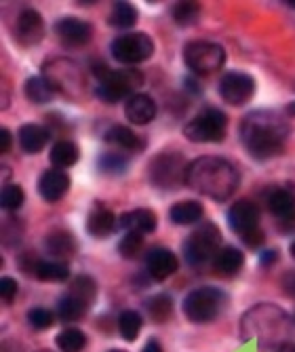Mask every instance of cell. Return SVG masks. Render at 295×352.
Wrapping results in <instances>:
<instances>
[{
  "label": "cell",
  "mask_w": 295,
  "mask_h": 352,
  "mask_svg": "<svg viewBox=\"0 0 295 352\" xmlns=\"http://www.w3.org/2000/svg\"><path fill=\"white\" fill-rule=\"evenodd\" d=\"M226 294L215 287H199L184 298V314L192 323H211L226 308Z\"/></svg>",
  "instance_id": "3957f363"
},
{
  "label": "cell",
  "mask_w": 295,
  "mask_h": 352,
  "mask_svg": "<svg viewBox=\"0 0 295 352\" xmlns=\"http://www.w3.org/2000/svg\"><path fill=\"white\" fill-rule=\"evenodd\" d=\"M241 142L255 161H268L285 150L291 126L274 110H253L241 122Z\"/></svg>",
  "instance_id": "6da1fadb"
},
{
  "label": "cell",
  "mask_w": 295,
  "mask_h": 352,
  "mask_svg": "<svg viewBox=\"0 0 295 352\" xmlns=\"http://www.w3.org/2000/svg\"><path fill=\"white\" fill-rule=\"evenodd\" d=\"M276 262H278V251L276 249H266L264 253L259 255V264L266 266V268L272 266V264H276Z\"/></svg>",
  "instance_id": "7bdbcfd3"
},
{
  "label": "cell",
  "mask_w": 295,
  "mask_h": 352,
  "mask_svg": "<svg viewBox=\"0 0 295 352\" xmlns=\"http://www.w3.org/2000/svg\"><path fill=\"white\" fill-rule=\"evenodd\" d=\"M142 325H144L142 314L135 312V310H124V312L120 314V318H118V331H120V336H122L127 342H133V340L140 336Z\"/></svg>",
  "instance_id": "d6a6232c"
},
{
  "label": "cell",
  "mask_w": 295,
  "mask_h": 352,
  "mask_svg": "<svg viewBox=\"0 0 295 352\" xmlns=\"http://www.w3.org/2000/svg\"><path fill=\"white\" fill-rule=\"evenodd\" d=\"M228 133V116L217 108H205L186 126L184 135L194 144H219Z\"/></svg>",
  "instance_id": "52a82bcc"
},
{
  "label": "cell",
  "mask_w": 295,
  "mask_h": 352,
  "mask_svg": "<svg viewBox=\"0 0 295 352\" xmlns=\"http://www.w3.org/2000/svg\"><path fill=\"white\" fill-rule=\"evenodd\" d=\"M34 276L43 283H63L70 278V266L57 260H41Z\"/></svg>",
  "instance_id": "f1b7e54d"
},
{
  "label": "cell",
  "mask_w": 295,
  "mask_h": 352,
  "mask_svg": "<svg viewBox=\"0 0 295 352\" xmlns=\"http://www.w3.org/2000/svg\"><path fill=\"white\" fill-rule=\"evenodd\" d=\"M39 352H51V350H39Z\"/></svg>",
  "instance_id": "11a10c76"
},
{
  "label": "cell",
  "mask_w": 295,
  "mask_h": 352,
  "mask_svg": "<svg viewBox=\"0 0 295 352\" xmlns=\"http://www.w3.org/2000/svg\"><path fill=\"white\" fill-rule=\"evenodd\" d=\"M188 165L182 152H160L152 158L148 167V179L154 188L160 190H177L186 184Z\"/></svg>",
  "instance_id": "277c9868"
},
{
  "label": "cell",
  "mask_w": 295,
  "mask_h": 352,
  "mask_svg": "<svg viewBox=\"0 0 295 352\" xmlns=\"http://www.w3.org/2000/svg\"><path fill=\"white\" fill-rule=\"evenodd\" d=\"M13 146V133L9 129H0V154H7Z\"/></svg>",
  "instance_id": "ee69618b"
},
{
  "label": "cell",
  "mask_w": 295,
  "mask_h": 352,
  "mask_svg": "<svg viewBox=\"0 0 295 352\" xmlns=\"http://www.w3.org/2000/svg\"><path fill=\"white\" fill-rule=\"evenodd\" d=\"M23 93L32 104L43 106L53 100L55 89L49 85V80L45 76H30L23 85Z\"/></svg>",
  "instance_id": "d4e9b609"
},
{
  "label": "cell",
  "mask_w": 295,
  "mask_h": 352,
  "mask_svg": "<svg viewBox=\"0 0 295 352\" xmlns=\"http://www.w3.org/2000/svg\"><path fill=\"white\" fill-rule=\"evenodd\" d=\"M43 76L49 80V85L55 91L65 93L68 98H76L78 93H83L85 78L78 70L76 63L70 59H53L43 66Z\"/></svg>",
  "instance_id": "30bf717a"
},
{
  "label": "cell",
  "mask_w": 295,
  "mask_h": 352,
  "mask_svg": "<svg viewBox=\"0 0 295 352\" xmlns=\"http://www.w3.org/2000/svg\"><path fill=\"white\" fill-rule=\"evenodd\" d=\"M23 188L19 184H5L3 192H0V205L7 211H17L23 205Z\"/></svg>",
  "instance_id": "e575fe53"
},
{
  "label": "cell",
  "mask_w": 295,
  "mask_h": 352,
  "mask_svg": "<svg viewBox=\"0 0 295 352\" xmlns=\"http://www.w3.org/2000/svg\"><path fill=\"white\" fill-rule=\"evenodd\" d=\"M0 298H3L5 304L15 302V298H17V280L15 278L5 276L3 280H0Z\"/></svg>",
  "instance_id": "ab89813d"
},
{
  "label": "cell",
  "mask_w": 295,
  "mask_h": 352,
  "mask_svg": "<svg viewBox=\"0 0 295 352\" xmlns=\"http://www.w3.org/2000/svg\"><path fill=\"white\" fill-rule=\"evenodd\" d=\"M285 5H289L291 9H295V0H285Z\"/></svg>",
  "instance_id": "816d5d0a"
},
{
  "label": "cell",
  "mask_w": 295,
  "mask_h": 352,
  "mask_svg": "<svg viewBox=\"0 0 295 352\" xmlns=\"http://www.w3.org/2000/svg\"><path fill=\"white\" fill-rule=\"evenodd\" d=\"M51 138V131L47 126H41V124H21L19 126V133H17V140H19V146L23 152L28 154H39L45 150L47 142Z\"/></svg>",
  "instance_id": "44dd1931"
},
{
  "label": "cell",
  "mask_w": 295,
  "mask_h": 352,
  "mask_svg": "<svg viewBox=\"0 0 295 352\" xmlns=\"http://www.w3.org/2000/svg\"><path fill=\"white\" fill-rule=\"evenodd\" d=\"M45 249L57 262L70 260L76 255V239L68 230H53L45 236Z\"/></svg>",
  "instance_id": "ffe728a7"
},
{
  "label": "cell",
  "mask_w": 295,
  "mask_h": 352,
  "mask_svg": "<svg viewBox=\"0 0 295 352\" xmlns=\"http://www.w3.org/2000/svg\"><path fill=\"white\" fill-rule=\"evenodd\" d=\"M124 116L133 124H148L156 118V102L148 93H135L133 98L124 104Z\"/></svg>",
  "instance_id": "e0dca14e"
},
{
  "label": "cell",
  "mask_w": 295,
  "mask_h": 352,
  "mask_svg": "<svg viewBox=\"0 0 295 352\" xmlns=\"http://www.w3.org/2000/svg\"><path fill=\"white\" fill-rule=\"evenodd\" d=\"M228 223H230V228L234 234H239L241 239L253 230L259 228V209L255 203L243 199V201H237L230 211H228Z\"/></svg>",
  "instance_id": "5bb4252c"
},
{
  "label": "cell",
  "mask_w": 295,
  "mask_h": 352,
  "mask_svg": "<svg viewBox=\"0 0 295 352\" xmlns=\"http://www.w3.org/2000/svg\"><path fill=\"white\" fill-rule=\"evenodd\" d=\"M219 95L226 104L230 106H245L253 100L255 95V78L249 76L247 72L241 70H232L226 72L219 80Z\"/></svg>",
  "instance_id": "8fae6325"
},
{
  "label": "cell",
  "mask_w": 295,
  "mask_h": 352,
  "mask_svg": "<svg viewBox=\"0 0 295 352\" xmlns=\"http://www.w3.org/2000/svg\"><path fill=\"white\" fill-rule=\"evenodd\" d=\"M97 167H100L106 175H122L129 167V161L122 154H104L100 158V163H97Z\"/></svg>",
  "instance_id": "74e56055"
},
{
  "label": "cell",
  "mask_w": 295,
  "mask_h": 352,
  "mask_svg": "<svg viewBox=\"0 0 295 352\" xmlns=\"http://www.w3.org/2000/svg\"><path fill=\"white\" fill-rule=\"evenodd\" d=\"M104 140L108 144L122 148V150H129V152H142L146 148V142L135 131H131V126H124V124H112L106 131Z\"/></svg>",
  "instance_id": "7402d4cb"
},
{
  "label": "cell",
  "mask_w": 295,
  "mask_h": 352,
  "mask_svg": "<svg viewBox=\"0 0 295 352\" xmlns=\"http://www.w3.org/2000/svg\"><path fill=\"white\" fill-rule=\"evenodd\" d=\"M221 247V230L213 221H205L196 228L184 243V260L190 266H203L209 260H215Z\"/></svg>",
  "instance_id": "5b68a950"
},
{
  "label": "cell",
  "mask_w": 295,
  "mask_h": 352,
  "mask_svg": "<svg viewBox=\"0 0 295 352\" xmlns=\"http://www.w3.org/2000/svg\"><path fill=\"white\" fill-rule=\"evenodd\" d=\"M108 19H110V25H114L118 30H129V28H133L138 23L140 13L131 3H114Z\"/></svg>",
  "instance_id": "f546056e"
},
{
  "label": "cell",
  "mask_w": 295,
  "mask_h": 352,
  "mask_svg": "<svg viewBox=\"0 0 295 352\" xmlns=\"http://www.w3.org/2000/svg\"><path fill=\"white\" fill-rule=\"evenodd\" d=\"M156 213L150 209H133L127 211L118 217V226L124 232H135V234H152L156 230Z\"/></svg>",
  "instance_id": "d6986e66"
},
{
  "label": "cell",
  "mask_w": 295,
  "mask_h": 352,
  "mask_svg": "<svg viewBox=\"0 0 295 352\" xmlns=\"http://www.w3.org/2000/svg\"><path fill=\"white\" fill-rule=\"evenodd\" d=\"M53 321H55V316H53V312L51 310H47V308H32L30 312H28V323L34 327L36 331H45V329H49L51 325H53Z\"/></svg>",
  "instance_id": "f35d334b"
},
{
  "label": "cell",
  "mask_w": 295,
  "mask_h": 352,
  "mask_svg": "<svg viewBox=\"0 0 295 352\" xmlns=\"http://www.w3.org/2000/svg\"><path fill=\"white\" fill-rule=\"evenodd\" d=\"M144 85V74L135 68L110 70L95 87V95L106 104H116L120 100H131L135 89Z\"/></svg>",
  "instance_id": "8992f818"
},
{
  "label": "cell",
  "mask_w": 295,
  "mask_h": 352,
  "mask_svg": "<svg viewBox=\"0 0 295 352\" xmlns=\"http://www.w3.org/2000/svg\"><path fill=\"white\" fill-rule=\"evenodd\" d=\"M287 114H291V116H295V102L287 106Z\"/></svg>",
  "instance_id": "f907efd6"
},
{
  "label": "cell",
  "mask_w": 295,
  "mask_h": 352,
  "mask_svg": "<svg viewBox=\"0 0 295 352\" xmlns=\"http://www.w3.org/2000/svg\"><path fill=\"white\" fill-rule=\"evenodd\" d=\"M268 211L276 215L278 219H287L289 215L295 213V190L281 186L274 188L268 195Z\"/></svg>",
  "instance_id": "cb8c5ba5"
},
{
  "label": "cell",
  "mask_w": 295,
  "mask_h": 352,
  "mask_svg": "<svg viewBox=\"0 0 295 352\" xmlns=\"http://www.w3.org/2000/svg\"><path fill=\"white\" fill-rule=\"evenodd\" d=\"M87 310H89V306L83 300H78V298H74L70 294H65L57 302V314H59V318H61L63 323H76V321H80V318L87 314Z\"/></svg>",
  "instance_id": "83f0119b"
},
{
  "label": "cell",
  "mask_w": 295,
  "mask_h": 352,
  "mask_svg": "<svg viewBox=\"0 0 295 352\" xmlns=\"http://www.w3.org/2000/svg\"><path fill=\"white\" fill-rule=\"evenodd\" d=\"M51 163L55 165V169H68L72 165H76L78 161V146L70 140H59L53 148H51Z\"/></svg>",
  "instance_id": "4316f807"
},
{
  "label": "cell",
  "mask_w": 295,
  "mask_h": 352,
  "mask_svg": "<svg viewBox=\"0 0 295 352\" xmlns=\"http://www.w3.org/2000/svg\"><path fill=\"white\" fill-rule=\"evenodd\" d=\"M171 13H173V19L177 25H192L201 17V5L199 3H177Z\"/></svg>",
  "instance_id": "d590c367"
},
{
  "label": "cell",
  "mask_w": 295,
  "mask_h": 352,
  "mask_svg": "<svg viewBox=\"0 0 295 352\" xmlns=\"http://www.w3.org/2000/svg\"><path fill=\"white\" fill-rule=\"evenodd\" d=\"M55 342L61 352H80L87 346V336L76 327H68L57 336Z\"/></svg>",
  "instance_id": "836d02e7"
},
{
  "label": "cell",
  "mask_w": 295,
  "mask_h": 352,
  "mask_svg": "<svg viewBox=\"0 0 295 352\" xmlns=\"http://www.w3.org/2000/svg\"><path fill=\"white\" fill-rule=\"evenodd\" d=\"M289 251H291V255H293V258H295V241L291 243V247H289Z\"/></svg>",
  "instance_id": "f5cc1de1"
},
{
  "label": "cell",
  "mask_w": 295,
  "mask_h": 352,
  "mask_svg": "<svg viewBox=\"0 0 295 352\" xmlns=\"http://www.w3.org/2000/svg\"><path fill=\"white\" fill-rule=\"evenodd\" d=\"M184 82H186V85L190 87V91H192V93H201V85H196V82H194V80H192L190 76H188V78H186Z\"/></svg>",
  "instance_id": "c3c4849f"
},
{
  "label": "cell",
  "mask_w": 295,
  "mask_h": 352,
  "mask_svg": "<svg viewBox=\"0 0 295 352\" xmlns=\"http://www.w3.org/2000/svg\"><path fill=\"white\" fill-rule=\"evenodd\" d=\"M184 63L196 76H207L223 68L226 51L211 41H192L184 47Z\"/></svg>",
  "instance_id": "ba28073f"
},
{
  "label": "cell",
  "mask_w": 295,
  "mask_h": 352,
  "mask_svg": "<svg viewBox=\"0 0 295 352\" xmlns=\"http://www.w3.org/2000/svg\"><path fill=\"white\" fill-rule=\"evenodd\" d=\"M15 41L21 47H34L45 38V21L43 15L34 9H25L15 19Z\"/></svg>",
  "instance_id": "4fadbf2b"
},
{
  "label": "cell",
  "mask_w": 295,
  "mask_h": 352,
  "mask_svg": "<svg viewBox=\"0 0 295 352\" xmlns=\"http://www.w3.org/2000/svg\"><path fill=\"white\" fill-rule=\"evenodd\" d=\"M146 268H148V274L154 280H167L169 276H173L177 272L179 260H177V255L171 249L154 247L146 255Z\"/></svg>",
  "instance_id": "9a60e30c"
},
{
  "label": "cell",
  "mask_w": 295,
  "mask_h": 352,
  "mask_svg": "<svg viewBox=\"0 0 295 352\" xmlns=\"http://www.w3.org/2000/svg\"><path fill=\"white\" fill-rule=\"evenodd\" d=\"M205 209L199 201H182L175 203L169 211V217L177 226H190V223H196L203 217Z\"/></svg>",
  "instance_id": "484cf974"
},
{
  "label": "cell",
  "mask_w": 295,
  "mask_h": 352,
  "mask_svg": "<svg viewBox=\"0 0 295 352\" xmlns=\"http://www.w3.org/2000/svg\"><path fill=\"white\" fill-rule=\"evenodd\" d=\"M68 294L74 296V298H78V300H83L87 306H91V304L95 302V298H97V283H95L91 276L80 274V276H76V278L70 283Z\"/></svg>",
  "instance_id": "1f68e13d"
},
{
  "label": "cell",
  "mask_w": 295,
  "mask_h": 352,
  "mask_svg": "<svg viewBox=\"0 0 295 352\" xmlns=\"http://www.w3.org/2000/svg\"><path fill=\"white\" fill-rule=\"evenodd\" d=\"M17 264H19V270H21V272H25L28 276H30V274L34 276V274H36V268H39V264H41V260L36 258L34 253H23V255H19Z\"/></svg>",
  "instance_id": "60d3db41"
},
{
  "label": "cell",
  "mask_w": 295,
  "mask_h": 352,
  "mask_svg": "<svg viewBox=\"0 0 295 352\" xmlns=\"http://www.w3.org/2000/svg\"><path fill=\"white\" fill-rule=\"evenodd\" d=\"M110 352H124V350H118V348H116V350H110Z\"/></svg>",
  "instance_id": "db71d44e"
},
{
  "label": "cell",
  "mask_w": 295,
  "mask_h": 352,
  "mask_svg": "<svg viewBox=\"0 0 295 352\" xmlns=\"http://www.w3.org/2000/svg\"><path fill=\"white\" fill-rule=\"evenodd\" d=\"M281 230L283 232H293L295 230V213L289 215L287 219H281Z\"/></svg>",
  "instance_id": "bcb514c9"
},
{
  "label": "cell",
  "mask_w": 295,
  "mask_h": 352,
  "mask_svg": "<svg viewBox=\"0 0 295 352\" xmlns=\"http://www.w3.org/2000/svg\"><path fill=\"white\" fill-rule=\"evenodd\" d=\"M154 41L146 32H131V34H122L114 38L110 45L112 57L127 66H133V63L148 61L154 55Z\"/></svg>",
  "instance_id": "9c48e42d"
},
{
  "label": "cell",
  "mask_w": 295,
  "mask_h": 352,
  "mask_svg": "<svg viewBox=\"0 0 295 352\" xmlns=\"http://www.w3.org/2000/svg\"><path fill=\"white\" fill-rule=\"evenodd\" d=\"M278 352H295V348L291 346V344H285V346H281V350Z\"/></svg>",
  "instance_id": "681fc988"
},
{
  "label": "cell",
  "mask_w": 295,
  "mask_h": 352,
  "mask_svg": "<svg viewBox=\"0 0 295 352\" xmlns=\"http://www.w3.org/2000/svg\"><path fill=\"white\" fill-rule=\"evenodd\" d=\"M146 310H148V316L154 323H165L173 314V300L167 294H158V296L148 300Z\"/></svg>",
  "instance_id": "4dcf8cb0"
},
{
  "label": "cell",
  "mask_w": 295,
  "mask_h": 352,
  "mask_svg": "<svg viewBox=\"0 0 295 352\" xmlns=\"http://www.w3.org/2000/svg\"><path fill=\"white\" fill-rule=\"evenodd\" d=\"M239 169L221 156H201L188 165L186 186L211 201H228L239 190Z\"/></svg>",
  "instance_id": "7a4b0ae2"
},
{
  "label": "cell",
  "mask_w": 295,
  "mask_h": 352,
  "mask_svg": "<svg viewBox=\"0 0 295 352\" xmlns=\"http://www.w3.org/2000/svg\"><path fill=\"white\" fill-rule=\"evenodd\" d=\"M264 241H266V234H264V230H261V228H257V230H253V232H249V234L243 236V243H245L249 249L261 247V245H264Z\"/></svg>",
  "instance_id": "b9f144b4"
},
{
  "label": "cell",
  "mask_w": 295,
  "mask_h": 352,
  "mask_svg": "<svg viewBox=\"0 0 295 352\" xmlns=\"http://www.w3.org/2000/svg\"><path fill=\"white\" fill-rule=\"evenodd\" d=\"M118 228V217L102 207V205H95L87 217V232L95 239H108L110 234H114Z\"/></svg>",
  "instance_id": "ac0fdd59"
},
{
  "label": "cell",
  "mask_w": 295,
  "mask_h": 352,
  "mask_svg": "<svg viewBox=\"0 0 295 352\" xmlns=\"http://www.w3.org/2000/svg\"><path fill=\"white\" fill-rule=\"evenodd\" d=\"M144 249V236L142 234H135V232H127L122 236V241L118 243V253L122 255L124 260H133L142 253Z\"/></svg>",
  "instance_id": "8d00e7d4"
},
{
  "label": "cell",
  "mask_w": 295,
  "mask_h": 352,
  "mask_svg": "<svg viewBox=\"0 0 295 352\" xmlns=\"http://www.w3.org/2000/svg\"><path fill=\"white\" fill-rule=\"evenodd\" d=\"M70 184V175L63 169H47L39 177V195L47 203H57L68 195Z\"/></svg>",
  "instance_id": "2e32d148"
},
{
  "label": "cell",
  "mask_w": 295,
  "mask_h": 352,
  "mask_svg": "<svg viewBox=\"0 0 295 352\" xmlns=\"http://www.w3.org/2000/svg\"><path fill=\"white\" fill-rule=\"evenodd\" d=\"M53 30H55V36L59 38V43L70 49L85 47L93 38V25L78 17H61L55 21Z\"/></svg>",
  "instance_id": "7c38bea8"
},
{
  "label": "cell",
  "mask_w": 295,
  "mask_h": 352,
  "mask_svg": "<svg viewBox=\"0 0 295 352\" xmlns=\"http://www.w3.org/2000/svg\"><path fill=\"white\" fill-rule=\"evenodd\" d=\"M142 352H162V346H160V342L158 340H148V344L144 346V350Z\"/></svg>",
  "instance_id": "7dc6e473"
},
{
  "label": "cell",
  "mask_w": 295,
  "mask_h": 352,
  "mask_svg": "<svg viewBox=\"0 0 295 352\" xmlns=\"http://www.w3.org/2000/svg\"><path fill=\"white\" fill-rule=\"evenodd\" d=\"M283 287H285L287 294H289L291 298H295V272H287V274H285Z\"/></svg>",
  "instance_id": "f6af8a7d"
},
{
  "label": "cell",
  "mask_w": 295,
  "mask_h": 352,
  "mask_svg": "<svg viewBox=\"0 0 295 352\" xmlns=\"http://www.w3.org/2000/svg\"><path fill=\"white\" fill-rule=\"evenodd\" d=\"M245 264V255L237 247H221L213 260V270L221 276H234Z\"/></svg>",
  "instance_id": "603a6c76"
}]
</instances>
